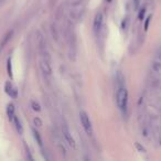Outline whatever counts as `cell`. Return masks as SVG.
<instances>
[{"label":"cell","mask_w":161,"mask_h":161,"mask_svg":"<svg viewBox=\"0 0 161 161\" xmlns=\"http://www.w3.org/2000/svg\"><path fill=\"white\" fill-rule=\"evenodd\" d=\"M62 131H63V136H64L66 142L69 143V145L71 146L72 148H75V140H74V138L72 137L71 132H69V128H67L66 125L63 126Z\"/></svg>","instance_id":"cell-5"},{"label":"cell","mask_w":161,"mask_h":161,"mask_svg":"<svg viewBox=\"0 0 161 161\" xmlns=\"http://www.w3.org/2000/svg\"><path fill=\"white\" fill-rule=\"evenodd\" d=\"M34 124H36H36H38L39 126H41V125H42V123H41V121H40V119H39V118H36V119H34Z\"/></svg>","instance_id":"cell-13"},{"label":"cell","mask_w":161,"mask_h":161,"mask_svg":"<svg viewBox=\"0 0 161 161\" xmlns=\"http://www.w3.org/2000/svg\"><path fill=\"white\" fill-rule=\"evenodd\" d=\"M7 115H8V117H9V119L10 120H14V106L12 105V104H9L8 105V107H7Z\"/></svg>","instance_id":"cell-7"},{"label":"cell","mask_w":161,"mask_h":161,"mask_svg":"<svg viewBox=\"0 0 161 161\" xmlns=\"http://www.w3.org/2000/svg\"><path fill=\"white\" fill-rule=\"evenodd\" d=\"M153 69L154 71H159V69H161V54H159L158 56H157V58L153 61Z\"/></svg>","instance_id":"cell-8"},{"label":"cell","mask_w":161,"mask_h":161,"mask_svg":"<svg viewBox=\"0 0 161 161\" xmlns=\"http://www.w3.org/2000/svg\"><path fill=\"white\" fill-rule=\"evenodd\" d=\"M80 123H82V126H83L85 132L88 136H92L93 126H92V123H91V119H90V117H88V115L86 114L85 112L82 110V112L80 113Z\"/></svg>","instance_id":"cell-2"},{"label":"cell","mask_w":161,"mask_h":161,"mask_svg":"<svg viewBox=\"0 0 161 161\" xmlns=\"http://www.w3.org/2000/svg\"><path fill=\"white\" fill-rule=\"evenodd\" d=\"M40 66H41V69H42L44 75H47V76L51 75L52 67H51V63H50L47 54H45V56L44 55L42 56V58H41V61H40Z\"/></svg>","instance_id":"cell-3"},{"label":"cell","mask_w":161,"mask_h":161,"mask_svg":"<svg viewBox=\"0 0 161 161\" xmlns=\"http://www.w3.org/2000/svg\"><path fill=\"white\" fill-rule=\"evenodd\" d=\"M116 103L118 108L121 112H126L127 109V104H128V92L125 87L120 86L117 91L116 95Z\"/></svg>","instance_id":"cell-1"},{"label":"cell","mask_w":161,"mask_h":161,"mask_svg":"<svg viewBox=\"0 0 161 161\" xmlns=\"http://www.w3.org/2000/svg\"><path fill=\"white\" fill-rule=\"evenodd\" d=\"M32 107H33L34 110H40V105L36 104V102H32Z\"/></svg>","instance_id":"cell-12"},{"label":"cell","mask_w":161,"mask_h":161,"mask_svg":"<svg viewBox=\"0 0 161 161\" xmlns=\"http://www.w3.org/2000/svg\"><path fill=\"white\" fill-rule=\"evenodd\" d=\"M8 74H9L10 76L12 75V73H11V60H8Z\"/></svg>","instance_id":"cell-11"},{"label":"cell","mask_w":161,"mask_h":161,"mask_svg":"<svg viewBox=\"0 0 161 161\" xmlns=\"http://www.w3.org/2000/svg\"><path fill=\"white\" fill-rule=\"evenodd\" d=\"M102 25H103V14L98 12V14L95 16L94 23H93V29H94V31L95 32L99 31L102 28Z\"/></svg>","instance_id":"cell-6"},{"label":"cell","mask_w":161,"mask_h":161,"mask_svg":"<svg viewBox=\"0 0 161 161\" xmlns=\"http://www.w3.org/2000/svg\"><path fill=\"white\" fill-rule=\"evenodd\" d=\"M5 91L10 97H12V98H17V97H18V90H17V87L11 82H7V83H6Z\"/></svg>","instance_id":"cell-4"},{"label":"cell","mask_w":161,"mask_h":161,"mask_svg":"<svg viewBox=\"0 0 161 161\" xmlns=\"http://www.w3.org/2000/svg\"><path fill=\"white\" fill-rule=\"evenodd\" d=\"M12 121H14V125H16V128H17V130H18L19 134H22V132H23V129H22V126H21L20 119H19L17 116H14V120H12Z\"/></svg>","instance_id":"cell-9"},{"label":"cell","mask_w":161,"mask_h":161,"mask_svg":"<svg viewBox=\"0 0 161 161\" xmlns=\"http://www.w3.org/2000/svg\"><path fill=\"white\" fill-rule=\"evenodd\" d=\"M32 132H33V136H34V138H36V140L38 141L39 146H40V147L42 148V145H43V142H42V139H41V136H40V134H39V132L36 131V129H32Z\"/></svg>","instance_id":"cell-10"}]
</instances>
